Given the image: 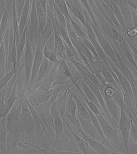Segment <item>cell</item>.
I'll list each match as a JSON object with an SVG mask.
<instances>
[{
    "instance_id": "obj_1",
    "label": "cell",
    "mask_w": 137,
    "mask_h": 154,
    "mask_svg": "<svg viewBox=\"0 0 137 154\" xmlns=\"http://www.w3.org/2000/svg\"><path fill=\"white\" fill-rule=\"evenodd\" d=\"M95 115L99 122L103 134L107 140L108 141V140L112 141L113 143L119 147V149L124 151L125 148L122 142L121 143L117 131H115L109 123L100 114Z\"/></svg>"
},
{
    "instance_id": "obj_2",
    "label": "cell",
    "mask_w": 137,
    "mask_h": 154,
    "mask_svg": "<svg viewBox=\"0 0 137 154\" xmlns=\"http://www.w3.org/2000/svg\"><path fill=\"white\" fill-rule=\"evenodd\" d=\"M26 49L24 55V64L25 70H26V84L28 86L32 73V66L33 60H34V52L31 44L30 40L29 33L27 24V29H26Z\"/></svg>"
},
{
    "instance_id": "obj_3",
    "label": "cell",
    "mask_w": 137,
    "mask_h": 154,
    "mask_svg": "<svg viewBox=\"0 0 137 154\" xmlns=\"http://www.w3.org/2000/svg\"><path fill=\"white\" fill-rule=\"evenodd\" d=\"M21 105V120L24 131L27 136L32 137L36 127V125L32 117L26 100L25 102H22Z\"/></svg>"
},
{
    "instance_id": "obj_4",
    "label": "cell",
    "mask_w": 137,
    "mask_h": 154,
    "mask_svg": "<svg viewBox=\"0 0 137 154\" xmlns=\"http://www.w3.org/2000/svg\"><path fill=\"white\" fill-rule=\"evenodd\" d=\"M118 124L119 130L122 136L123 144L124 147L126 154H128V143L130 133L131 120L128 116L121 109Z\"/></svg>"
},
{
    "instance_id": "obj_5",
    "label": "cell",
    "mask_w": 137,
    "mask_h": 154,
    "mask_svg": "<svg viewBox=\"0 0 137 154\" xmlns=\"http://www.w3.org/2000/svg\"><path fill=\"white\" fill-rule=\"evenodd\" d=\"M44 42L42 39L41 36H40L38 39V43L36 47L35 54L34 55L30 80V82L31 84H33L36 77L38 75L39 67L44 58L43 49H44Z\"/></svg>"
},
{
    "instance_id": "obj_6",
    "label": "cell",
    "mask_w": 137,
    "mask_h": 154,
    "mask_svg": "<svg viewBox=\"0 0 137 154\" xmlns=\"http://www.w3.org/2000/svg\"><path fill=\"white\" fill-rule=\"evenodd\" d=\"M68 58L72 63L77 69L79 71L80 74L87 77L96 86L99 88L103 97H104V86L101 84L100 82L97 79L96 75L92 72H91L86 66L79 62L77 59H76L74 57H69Z\"/></svg>"
},
{
    "instance_id": "obj_7",
    "label": "cell",
    "mask_w": 137,
    "mask_h": 154,
    "mask_svg": "<svg viewBox=\"0 0 137 154\" xmlns=\"http://www.w3.org/2000/svg\"><path fill=\"white\" fill-rule=\"evenodd\" d=\"M87 29V33L89 38V40L92 43L95 49L96 53L98 55L100 60L104 64L107 68L108 70L111 69L109 66L108 58L106 56L104 51L102 49L100 45L97 41V37L94 32L91 26L89 25L88 23L86 22V25H85Z\"/></svg>"
},
{
    "instance_id": "obj_8",
    "label": "cell",
    "mask_w": 137,
    "mask_h": 154,
    "mask_svg": "<svg viewBox=\"0 0 137 154\" xmlns=\"http://www.w3.org/2000/svg\"><path fill=\"white\" fill-rule=\"evenodd\" d=\"M76 116L78 120L77 123L80 129L88 136L101 143L100 137L92 122L84 119L79 113H76Z\"/></svg>"
},
{
    "instance_id": "obj_9",
    "label": "cell",
    "mask_w": 137,
    "mask_h": 154,
    "mask_svg": "<svg viewBox=\"0 0 137 154\" xmlns=\"http://www.w3.org/2000/svg\"><path fill=\"white\" fill-rule=\"evenodd\" d=\"M92 30H93L94 32L95 35L98 43H99L101 46V47L103 51L109 55V56L111 58L113 61L115 62L116 66L118 67V63L116 55H115V51L112 48L111 46V45L110 43L107 40L104 36L101 33L100 31L97 29V28L95 27L93 25Z\"/></svg>"
},
{
    "instance_id": "obj_10",
    "label": "cell",
    "mask_w": 137,
    "mask_h": 154,
    "mask_svg": "<svg viewBox=\"0 0 137 154\" xmlns=\"http://www.w3.org/2000/svg\"><path fill=\"white\" fill-rule=\"evenodd\" d=\"M108 61L111 68L115 73L117 77L118 80L119 84L121 90H123L125 94L129 96L136 103V102L135 100L134 96H133L129 82L121 72L117 70V69L115 68L114 65L111 63V62L108 59Z\"/></svg>"
},
{
    "instance_id": "obj_11",
    "label": "cell",
    "mask_w": 137,
    "mask_h": 154,
    "mask_svg": "<svg viewBox=\"0 0 137 154\" xmlns=\"http://www.w3.org/2000/svg\"><path fill=\"white\" fill-rule=\"evenodd\" d=\"M21 103L17 107L12 108L6 117L7 132H10L21 120Z\"/></svg>"
},
{
    "instance_id": "obj_12",
    "label": "cell",
    "mask_w": 137,
    "mask_h": 154,
    "mask_svg": "<svg viewBox=\"0 0 137 154\" xmlns=\"http://www.w3.org/2000/svg\"><path fill=\"white\" fill-rule=\"evenodd\" d=\"M81 75V78H83V80L84 81L85 83L90 88L91 91H92L93 94H94L95 96L98 100V102L100 104L102 110L105 113L106 115L107 116H109V112H108L106 106L105 102L104 97H103V94H102L99 88L94 83H92L89 79L87 77L83 75L80 74Z\"/></svg>"
},
{
    "instance_id": "obj_13",
    "label": "cell",
    "mask_w": 137,
    "mask_h": 154,
    "mask_svg": "<svg viewBox=\"0 0 137 154\" xmlns=\"http://www.w3.org/2000/svg\"><path fill=\"white\" fill-rule=\"evenodd\" d=\"M104 102L110 115L115 122L118 123L120 119L121 108L114 99L110 96L104 95Z\"/></svg>"
},
{
    "instance_id": "obj_14",
    "label": "cell",
    "mask_w": 137,
    "mask_h": 154,
    "mask_svg": "<svg viewBox=\"0 0 137 154\" xmlns=\"http://www.w3.org/2000/svg\"><path fill=\"white\" fill-rule=\"evenodd\" d=\"M80 131L84 139L88 143L90 146L92 147V149H94L98 153L105 154L116 153L115 152L111 151V150L108 149L106 147L100 142H98V141L91 138L89 136H88L87 134L84 133L80 129Z\"/></svg>"
},
{
    "instance_id": "obj_15",
    "label": "cell",
    "mask_w": 137,
    "mask_h": 154,
    "mask_svg": "<svg viewBox=\"0 0 137 154\" xmlns=\"http://www.w3.org/2000/svg\"><path fill=\"white\" fill-rule=\"evenodd\" d=\"M19 138L17 135L14 131L7 132L6 140V153L17 154L18 153V142Z\"/></svg>"
},
{
    "instance_id": "obj_16",
    "label": "cell",
    "mask_w": 137,
    "mask_h": 154,
    "mask_svg": "<svg viewBox=\"0 0 137 154\" xmlns=\"http://www.w3.org/2000/svg\"><path fill=\"white\" fill-rule=\"evenodd\" d=\"M51 113L53 117L54 127L56 138L62 137L63 132L64 126L62 118L59 114L56 107H51Z\"/></svg>"
},
{
    "instance_id": "obj_17",
    "label": "cell",
    "mask_w": 137,
    "mask_h": 154,
    "mask_svg": "<svg viewBox=\"0 0 137 154\" xmlns=\"http://www.w3.org/2000/svg\"><path fill=\"white\" fill-rule=\"evenodd\" d=\"M70 94L74 99L76 103L77 109L78 113L84 119L88 121H91V118L86 106V103L82 100L79 98L75 93L71 90Z\"/></svg>"
},
{
    "instance_id": "obj_18",
    "label": "cell",
    "mask_w": 137,
    "mask_h": 154,
    "mask_svg": "<svg viewBox=\"0 0 137 154\" xmlns=\"http://www.w3.org/2000/svg\"><path fill=\"white\" fill-rule=\"evenodd\" d=\"M66 124L67 127L71 132L73 140L76 143L78 148L80 149V151L84 154L91 153L92 152H91V148L87 141L84 138L83 139L79 137L76 134L68 123L66 122Z\"/></svg>"
},
{
    "instance_id": "obj_19",
    "label": "cell",
    "mask_w": 137,
    "mask_h": 154,
    "mask_svg": "<svg viewBox=\"0 0 137 154\" xmlns=\"http://www.w3.org/2000/svg\"><path fill=\"white\" fill-rule=\"evenodd\" d=\"M30 10V0H26L18 23L20 35L23 33L27 25Z\"/></svg>"
},
{
    "instance_id": "obj_20",
    "label": "cell",
    "mask_w": 137,
    "mask_h": 154,
    "mask_svg": "<svg viewBox=\"0 0 137 154\" xmlns=\"http://www.w3.org/2000/svg\"><path fill=\"white\" fill-rule=\"evenodd\" d=\"M70 90V84H69L63 94L56 101L58 111L62 118L63 117L65 113L67 98Z\"/></svg>"
},
{
    "instance_id": "obj_21",
    "label": "cell",
    "mask_w": 137,
    "mask_h": 154,
    "mask_svg": "<svg viewBox=\"0 0 137 154\" xmlns=\"http://www.w3.org/2000/svg\"><path fill=\"white\" fill-rule=\"evenodd\" d=\"M27 25L24 30L23 32L20 35V38L17 45V69L19 63L21 62L23 54L24 49L26 46V29Z\"/></svg>"
},
{
    "instance_id": "obj_22",
    "label": "cell",
    "mask_w": 137,
    "mask_h": 154,
    "mask_svg": "<svg viewBox=\"0 0 137 154\" xmlns=\"http://www.w3.org/2000/svg\"><path fill=\"white\" fill-rule=\"evenodd\" d=\"M9 9L8 8H5L2 15L1 24H0V45L3 41L5 34L8 28L10 20Z\"/></svg>"
},
{
    "instance_id": "obj_23",
    "label": "cell",
    "mask_w": 137,
    "mask_h": 154,
    "mask_svg": "<svg viewBox=\"0 0 137 154\" xmlns=\"http://www.w3.org/2000/svg\"><path fill=\"white\" fill-rule=\"evenodd\" d=\"M65 1L67 5L69 7L70 10L74 14V16L78 18L85 26L86 23V20L85 16L80 11V7L76 6L73 0H65Z\"/></svg>"
},
{
    "instance_id": "obj_24",
    "label": "cell",
    "mask_w": 137,
    "mask_h": 154,
    "mask_svg": "<svg viewBox=\"0 0 137 154\" xmlns=\"http://www.w3.org/2000/svg\"><path fill=\"white\" fill-rule=\"evenodd\" d=\"M36 3L37 17H38V23H39V31L41 35L46 23L47 18V13L43 9L42 7L38 0H36Z\"/></svg>"
},
{
    "instance_id": "obj_25",
    "label": "cell",
    "mask_w": 137,
    "mask_h": 154,
    "mask_svg": "<svg viewBox=\"0 0 137 154\" xmlns=\"http://www.w3.org/2000/svg\"><path fill=\"white\" fill-rule=\"evenodd\" d=\"M54 34L55 43L53 53L56 56L63 58L65 56V53L66 54L64 42H63L62 38L59 35L55 32Z\"/></svg>"
},
{
    "instance_id": "obj_26",
    "label": "cell",
    "mask_w": 137,
    "mask_h": 154,
    "mask_svg": "<svg viewBox=\"0 0 137 154\" xmlns=\"http://www.w3.org/2000/svg\"><path fill=\"white\" fill-rule=\"evenodd\" d=\"M77 110L76 103L69 93L67 98L66 111H67L68 116H70L74 121L76 120Z\"/></svg>"
},
{
    "instance_id": "obj_27",
    "label": "cell",
    "mask_w": 137,
    "mask_h": 154,
    "mask_svg": "<svg viewBox=\"0 0 137 154\" xmlns=\"http://www.w3.org/2000/svg\"><path fill=\"white\" fill-rule=\"evenodd\" d=\"M17 79H15V83L13 86L11 92L10 96L8 98V101L6 102V116L10 109L12 108L13 106L17 99Z\"/></svg>"
},
{
    "instance_id": "obj_28",
    "label": "cell",
    "mask_w": 137,
    "mask_h": 154,
    "mask_svg": "<svg viewBox=\"0 0 137 154\" xmlns=\"http://www.w3.org/2000/svg\"><path fill=\"white\" fill-rule=\"evenodd\" d=\"M80 85H81L82 87L83 88V90L85 94V96H86V98L89 100L90 101L95 104L99 108L100 110L101 111L102 109L98 100L96 98L94 94H93V93L91 91V89L89 87V86H88L87 84L85 83L83 80H81L80 82Z\"/></svg>"
},
{
    "instance_id": "obj_29",
    "label": "cell",
    "mask_w": 137,
    "mask_h": 154,
    "mask_svg": "<svg viewBox=\"0 0 137 154\" xmlns=\"http://www.w3.org/2000/svg\"><path fill=\"white\" fill-rule=\"evenodd\" d=\"M7 56L3 41L0 45V79L6 74Z\"/></svg>"
},
{
    "instance_id": "obj_30",
    "label": "cell",
    "mask_w": 137,
    "mask_h": 154,
    "mask_svg": "<svg viewBox=\"0 0 137 154\" xmlns=\"http://www.w3.org/2000/svg\"><path fill=\"white\" fill-rule=\"evenodd\" d=\"M54 29L52 20L50 18L47 17L45 26L41 35L44 43L45 41L54 33Z\"/></svg>"
},
{
    "instance_id": "obj_31",
    "label": "cell",
    "mask_w": 137,
    "mask_h": 154,
    "mask_svg": "<svg viewBox=\"0 0 137 154\" xmlns=\"http://www.w3.org/2000/svg\"><path fill=\"white\" fill-rule=\"evenodd\" d=\"M120 48H121V52L123 54L124 57L125 58L126 60H128L136 69V61L134 59V58L133 57L130 51L127 48L123 42V43H120Z\"/></svg>"
},
{
    "instance_id": "obj_32",
    "label": "cell",
    "mask_w": 137,
    "mask_h": 154,
    "mask_svg": "<svg viewBox=\"0 0 137 154\" xmlns=\"http://www.w3.org/2000/svg\"><path fill=\"white\" fill-rule=\"evenodd\" d=\"M25 100L27 102L29 109H30L32 117H33V120H34L36 126L40 128L44 127L42 121V119H41L40 116H39V113L37 112V110H36L34 107L30 103L27 99H26Z\"/></svg>"
},
{
    "instance_id": "obj_33",
    "label": "cell",
    "mask_w": 137,
    "mask_h": 154,
    "mask_svg": "<svg viewBox=\"0 0 137 154\" xmlns=\"http://www.w3.org/2000/svg\"><path fill=\"white\" fill-rule=\"evenodd\" d=\"M123 100L125 104L130 109L132 115L137 119L136 103L132 98L126 94H123Z\"/></svg>"
},
{
    "instance_id": "obj_34",
    "label": "cell",
    "mask_w": 137,
    "mask_h": 154,
    "mask_svg": "<svg viewBox=\"0 0 137 154\" xmlns=\"http://www.w3.org/2000/svg\"><path fill=\"white\" fill-rule=\"evenodd\" d=\"M102 75H103L104 79L108 84H110L113 87L117 89L119 91H120L122 92V90L118 84L117 82L115 80V78H114V76L112 74L111 72L109 70L104 71L102 72Z\"/></svg>"
},
{
    "instance_id": "obj_35",
    "label": "cell",
    "mask_w": 137,
    "mask_h": 154,
    "mask_svg": "<svg viewBox=\"0 0 137 154\" xmlns=\"http://www.w3.org/2000/svg\"><path fill=\"white\" fill-rule=\"evenodd\" d=\"M49 60L44 56V58L39 67L38 73V81H39L45 75L48 69L49 66Z\"/></svg>"
},
{
    "instance_id": "obj_36",
    "label": "cell",
    "mask_w": 137,
    "mask_h": 154,
    "mask_svg": "<svg viewBox=\"0 0 137 154\" xmlns=\"http://www.w3.org/2000/svg\"><path fill=\"white\" fill-rule=\"evenodd\" d=\"M7 134L6 117L0 119V142L6 144Z\"/></svg>"
},
{
    "instance_id": "obj_37",
    "label": "cell",
    "mask_w": 137,
    "mask_h": 154,
    "mask_svg": "<svg viewBox=\"0 0 137 154\" xmlns=\"http://www.w3.org/2000/svg\"><path fill=\"white\" fill-rule=\"evenodd\" d=\"M54 10V13L56 16V18L58 20L60 24L67 29V24H66V18L64 15L61 11L59 9L54 2L53 4Z\"/></svg>"
},
{
    "instance_id": "obj_38",
    "label": "cell",
    "mask_w": 137,
    "mask_h": 154,
    "mask_svg": "<svg viewBox=\"0 0 137 154\" xmlns=\"http://www.w3.org/2000/svg\"><path fill=\"white\" fill-rule=\"evenodd\" d=\"M16 73L14 69H12L0 79V91L4 88L5 87L10 80H11L14 75Z\"/></svg>"
},
{
    "instance_id": "obj_39",
    "label": "cell",
    "mask_w": 137,
    "mask_h": 154,
    "mask_svg": "<svg viewBox=\"0 0 137 154\" xmlns=\"http://www.w3.org/2000/svg\"><path fill=\"white\" fill-rule=\"evenodd\" d=\"M78 90L80 91V93L82 95L83 97H84L85 101H86V106H87L89 108V109H90L95 114V115H98V114H100V109L98 108V107L95 104L93 103V102L90 101L85 96L83 93L81 89H80V88H78Z\"/></svg>"
},
{
    "instance_id": "obj_40",
    "label": "cell",
    "mask_w": 137,
    "mask_h": 154,
    "mask_svg": "<svg viewBox=\"0 0 137 154\" xmlns=\"http://www.w3.org/2000/svg\"><path fill=\"white\" fill-rule=\"evenodd\" d=\"M68 19H69L70 25H71L72 28H73L76 33L79 37L86 38V35L85 34V32L83 31L81 28L80 27V26L78 25V24L73 20V18L71 17L70 14L68 16Z\"/></svg>"
},
{
    "instance_id": "obj_41",
    "label": "cell",
    "mask_w": 137,
    "mask_h": 154,
    "mask_svg": "<svg viewBox=\"0 0 137 154\" xmlns=\"http://www.w3.org/2000/svg\"><path fill=\"white\" fill-rule=\"evenodd\" d=\"M55 4L63 13L65 17L70 15L67 9V5L65 0H54Z\"/></svg>"
},
{
    "instance_id": "obj_42",
    "label": "cell",
    "mask_w": 137,
    "mask_h": 154,
    "mask_svg": "<svg viewBox=\"0 0 137 154\" xmlns=\"http://www.w3.org/2000/svg\"><path fill=\"white\" fill-rule=\"evenodd\" d=\"M43 54H44V56L48 59L49 61L55 63H57L58 62L57 57L54 54L53 52L49 50L44 45V49H43Z\"/></svg>"
},
{
    "instance_id": "obj_43",
    "label": "cell",
    "mask_w": 137,
    "mask_h": 154,
    "mask_svg": "<svg viewBox=\"0 0 137 154\" xmlns=\"http://www.w3.org/2000/svg\"><path fill=\"white\" fill-rule=\"evenodd\" d=\"M82 40L84 44L87 47L88 49L90 50V51L93 54L94 56V58L95 60H100L99 57L97 55V53H96L95 49L93 45L89 40L88 39L86 38H84V37H81Z\"/></svg>"
},
{
    "instance_id": "obj_44",
    "label": "cell",
    "mask_w": 137,
    "mask_h": 154,
    "mask_svg": "<svg viewBox=\"0 0 137 154\" xmlns=\"http://www.w3.org/2000/svg\"><path fill=\"white\" fill-rule=\"evenodd\" d=\"M111 30L113 37L115 40L117 41L120 43H123L124 41V38L117 30L115 26H111Z\"/></svg>"
},
{
    "instance_id": "obj_45",
    "label": "cell",
    "mask_w": 137,
    "mask_h": 154,
    "mask_svg": "<svg viewBox=\"0 0 137 154\" xmlns=\"http://www.w3.org/2000/svg\"><path fill=\"white\" fill-rule=\"evenodd\" d=\"M55 43V37L54 32L44 42V46H45L48 49L53 52L54 49Z\"/></svg>"
},
{
    "instance_id": "obj_46",
    "label": "cell",
    "mask_w": 137,
    "mask_h": 154,
    "mask_svg": "<svg viewBox=\"0 0 137 154\" xmlns=\"http://www.w3.org/2000/svg\"><path fill=\"white\" fill-rule=\"evenodd\" d=\"M26 1V0H17L15 8H16L17 16L18 23L19 20H20V15H21V12H22L24 5Z\"/></svg>"
},
{
    "instance_id": "obj_47",
    "label": "cell",
    "mask_w": 137,
    "mask_h": 154,
    "mask_svg": "<svg viewBox=\"0 0 137 154\" xmlns=\"http://www.w3.org/2000/svg\"><path fill=\"white\" fill-rule=\"evenodd\" d=\"M137 147L136 142H135L129 137L128 143V154H136Z\"/></svg>"
},
{
    "instance_id": "obj_48",
    "label": "cell",
    "mask_w": 137,
    "mask_h": 154,
    "mask_svg": "<svg viewBox=\"0 0 137 154\" xmlns=\"http://www.w3.org/2000/svg\"><path fill=\"white\" fill-rule=\"evenodd\" d=\"M129 83L130 84L131 88H132L135 100L136 102L137 94V79L134 77V75L132 76V78H131Z\"/></svg>"
},
{
    "instance_id": "obj_49",
    "label": "cell",
    "mask_w": 137,
    "mask_h": 154,
    "mask_svg": "<svg viewBox=\"0 0 137 154\" xmlns=\"http://www.w3.org/2000/svg\"><path fill=\"white\" fill-rule=\"evenodd\" d=\"M6 116V101L5 96H3L0 100V119Z\"/></svg>"
},
{
    "instance_id": "obj_50",
    "label": "cell",
    "mask_w": 137,
    "mask_h": 154,
    "mask_svg": "<svg viewBox=\"0 0 137 154\" xmlns=\"http://www.w3.org/2000/svg\"><path fill=\"white\" fill-rule=\"evenodd\" d=\"M131 120V128L130 133H131V138L135 142L137 141V124L135 123L132 120Z\"/></svg>"
},
{
    "instance_id": "obj_51",
    "label": "cell",
    "mask_w": 137,
    "mask_h": 154,
    "mask_svg": "<svg viewBox=\"0 0 137 154\" xmlns=\"http://www.w3.org/2000/svg\"><path fill=\"white\" fill-rule=\"evenodd\" d=\"M127 34L131 37H134L136 34V27L131 28L127 31Z\"/></svg>"
},
{
    "instance_id": "obj_52",
    "label": "cell",
    "mask_w": 137,
    "mask_h": 154,
    "mask_svg": "<svg viewBox=\"0 0 137 154\" xmlns=\"http://www.w3.org/2000/svg\"><path fill=\"white\" fill-rule=\"evenodd\" d=\"M43 9L47 13V0H38Z\"/></svg>"
},
{
    "instance_id": "obj_53",
    "label": "cell",
    "mask_w": 137,
    "mask_h": 154,
    "mask_svg": "<svg viewBox=\"0 0 137 154\" xmlns=\"http://www.w3.org/2000/svg\"><path fill=\"white\" fill-rule=\"evenodd\" d=\"M80 1L83 2L84 6H85V7H86V8L89 9V6L88 4L87 0H80Z\"/></svg>"
},
{
    "instance_id": "obj_54",
    "label": "cell",
    "mask_w": 137,
    "mask_h": 154,
    "mask_svg": "<svg viewBox=\"0 0 137 154\" xmlns=\"http://www.w3.org/2000/svg\"><path fill=\"white\" fill-rule=\"evenodd\" d=\"M4 10L3 7L0 8V24H1V20H2V15H3V12H4Z\"/></svg>"
}]
</instances>
